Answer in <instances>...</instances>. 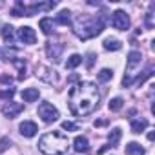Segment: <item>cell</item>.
<instances>
[{
    "label": "cell",
    "instance_id": "cell-1",
    "mask_svg": "<svg viewBox=\"0 0 155 155\" xmlns=\"http://www.w3.org/2000/svg\"><path fill=\"white\" fill-rule=\"evenodd\" d=\"M101 93L93 82H79L69 90L68 104L69 111L77 117H86L99 108Z\"/></svg>",
    "mask_w": 155,
    "mask_h": 155
},
{
    "label": "cell",
    "instance_id": "cell-2",
    "mask_svg": "<svg viewBox=\"0 0 155 155\" xmlns=\"http://www.w3.org/2000/svg\"><path fill=\"white\" fill-rule=\"evenodd\" d=\"M71 26H73V31H75L77 37L82 38V40H88V38L97 37V35L102 33L104 17L102 15L101 17H84V15H81V17L75 18V22H71Z\"/></svg>",
    "mask_w": 155,
    "mask_h": 155
},
{
    "label": "cell",
    "instance_id": "cell-3",
    "mask_svg": "<svg viewBox=\"0 0 155 155\" xmlns=\"http://www.w3.org/2000/svg\"><path fill=\"white\" fill-rule=\"evenodd\" d=\"M68 135L62 131H48L38 140V150L44 155H62L68 151Z\"/></svg>",
    "mask_w": 155,
    "mask_h": 155
},
{
    "label": "cell",
    "instance_id": "cell-4",
    "mask_svg": "<svg viewBox=\"0 0 155 155\" xmlns=\"http://www.w3.org/2000/svg\"><path fill=\"white\" fill-rule=\"evenodd\" d=\"M140 62H142L140 51H130L128 60H126V75H124V79H122V86L124 88H128L133 82V71L140 66Z\"/></svg>",
    "mask_w": 155,
    "mask_h": 155
},
{
    "label": "cell",
    "instance_id": "cell-5",
    "mask_svg": "<svg viewBox=\"0 0 155 155\" xmlns=\"http://www.w3.org/2000/svg\"><path fill=\"white\" fill-rule=\"evenodd\" d=\"M38 117L44 120V122H55L57 119H58V110L53 106V104H49V102H42L40 106H38Z\"/></svg>",
    "mask_w": 155,
    "mask_h": 155
},
{
    "label": "cell",
    "instance_id": "cell-6",
    "mask_svg": "<svg viewBox=\"0 0 155 155\" xmlns=\"http://www.w3.org/2000/svg\"><path fill=\"white\" fill-rule=\"evenodd\" d=\"M111 26L115 29H119V31H126L130 28V17H128V13L122 11V9L113 11L111 13Z\"/></svg>",
    "mask_w": 155,
    "mask_h": 155
},
{
    "label": "cell",
    "instance_id": "cell-7",
    "mask_svg": "<svg viewBox=\"0 0 155 155\" xmlns=\"http://www.w3.org/2000/svg\"><path fill=\"white\" fill-rule=\"evenodd\" d=\"M62 51H64V44H60V42H48V44H46L48 58H51L53 62H58V60H60Z\"/></svg>",
    "mask_w": 155,
    "mask_h": 155
},
{
    "label": "cell",
    "instance_id": "cell-8",
    "mask_svg": "<svg viewBox=\"0 0 155 155\" xmlns=\"http://www.w3.org/2000/svg\"><path fill=\"white\" fill-rule=\"evenodd\" d=\"M18 38H20L24 44H35V42H37L35 29H31L29 26H22V28L18 29Z\"/></svg>",
    "mask_w": 155,
    "mask_h": 155
},
{
    "label": "cell",
    "instance_id": "cell-9",
    "mask_svg": "<svg viewBox=\"0 0 155 155\" xmlns=\"http://www.w3.org/2000/svg\"><path fill=\"white\" fill-rule=\"evenodd\" d=\"M2 111H4V115L6 117H9V119H13V117H17L20 111H24V104H18V102H13V101H9L4 108H2Z\"/></svg>",
    "mask_w": 155,
    "mask_h": 155
},
{
    "label": "cell",
    "instance_id": "cell-10",
    "mask_svg": "<svg viewBox=\"0 0 155 155\" xmlns=\"http://www.w3.org/2000/svg\"><path fill=\"white\" fill-rule=\"evenodd\" d=\"M73 150L79 151V153H88L90 151V142L84 135H77L73 140Z\"/></svg>",
    "mask_w": 155,
    "mask_h": 155
},
{
    "label": "cell",
    "instance_id": "cell-11",
    "mask_svg": "<svg viewBox=\"0 0 155 155\" xmlns=\"http://www.w3.org/2000/svg\"><path fill=\"white\" fill-rule=\"evenodd\" d=\"M18 130H20V133H22L24 137H35V135H37V131H38L37 124H35V122H31V120H24V122H20Z\"/></svg>",
    "mask_w": 155,
    "mask_h": 155
},
{
    "label": "cell",
    "instance_id": "cell-12",
    "mask_svg": "<svg viewBox=\"0 0 155 155\" xmlns=\"http://www.w3.org/2000/svg\"><path fill=\"white\" fill-rule=\"evenodd\" d=\"M38 97H40L38 88H26V90L22 91V99H24V102H35Z\"/></svg>",
    "mask_w": 155,
    "mask_h": 155
},
{
    "label": "cell",
    "instance_id": "cell-13",
    "mask_svg": "<svg viewBox=\"0 0 155 155\" xmlns=\"http://www.w3.org/2000/svg\"><path fill=\"white\" fill-rule=\"evenodd\" d=\"M38 26H40V29H42L44 35H51V33H53V26H55V22H53V18L44 17V18H40Z\"/></svg>",
    "mask_w": 155,
    "mask_h": 155
},
{
    "label": "cell",
    "instance_id": "cell-14",
    "mask_svg": "<svg viewBox=\"0 0 155 155\" xmlns=\"http://www.w3.org/2000/svg\"><path fill=\"white\" fill-rule=\"evenodd\" d=\"M2 38H4V42H6L8 46H11V44H13V40H15V33H13V26H9V24H6V26H2Z\"/></svg>",
    "mask_w": 155,
    "mask_h": 155
},
{
    "label": "cell",
    "instance_id": "cell-15",
    "mask_svg": "<svg viewBox=\"0 0 155 155\" xmlns=\"http://www.w3.org/2000/svg\"><path fill=\"white\" fill-rule=\"evenodd\" d=\"M146 128H148V120H146V119H140V117H139V119H133V120H131V131H133V133H140V131H144Z\"/></svg>",
    "mask_w": 155,
    "mask_h": 155
},
{
    "label": "cell",
    "instance_id": "cell-16",
    "mask_svg": "<svg viewBox=\"0 0 155 155\" xmlns=\"http://www.w3.org/2000/svg\"><path fill=\"white\" fill-rule=\"evenodd\" d=\"M40 71H42V73H37L40 79H44L46 82H57V75H55V71H51L49 68H40Z\"/></svg>",
    "mask_w": 155,
    "mask_h": 155
},
{
    "label": "cell",
    "instance_id": "cell-17",
    "mask_svg": "<svg viewBox=\"0 0 155 155\" xmlns=\"http://www.w3.org/2000/svg\"><path fill=\"white\" fill-rule=\"evenodd\" d=\"M57 24H60V26H71V13L68 9H62L57 15Z\"/></svg>",
    "mask_w": 155,
    "mask_h": 155
},
{
    "label": "cell",
    "instance_id": "cell-18",
    "mask_svg": "<svg viewBox=\"0 0 155 155\" xmlns=\"http://www.w3.org/2000/svg\"><path fill=\"white\" fill-rule=\"evenodd\" d=\"M102 46H104V49H108V51H119V49L122 48L120 40H117V38H106V40L102 42Z\"/></svg>",
    "mask_w": 155,
    "mask_h": 155
},
{
    "label": "cell",
    "instance_id": "cell-19",
    "mask_svg": "<svg viewBox=\"0 0 155 155\" xmlns=\"http://www.w3.org/2000/svg\"><path fill=\"white\" fill-rule=\"evenodd\" d=\"M126 155H144V148L139 142H130L126 146Z\"/></svg>",
    "mask_w": 155,
    "mask_h": 155
},
{
    "label": "cell",
    "instance_id": "cell-20",
    "mask_svg": "<svg viewBox=\"0 0 155 155\" xmlns=\"http://www.w3.org/2000/svg\"><path fill=\"white\" fill-rule=\"evenodd\" d=\"M82 60H84V58H82L81 55H77V53L71 55V57L68 58V62H66V69H75L77 66H81V64H82Z\"/></svg>",
    "mask_w": 155,
    "mask_h": 155
},
{
    "label": "cell",
    "instance_id": "cell-21",
    "mask_svg": "<svg viewBox=\"0 0 155 155\" xmlns=\"http://www.w3.org/2000/svg\"><path fill=\"white\" fill-rule=\"evenodd\" d=\"M97 79H99V82H108V81L113 79V71L108 69V68H104V69H101L97 73Z\"/></svg>",
    "mask_w": 155,
    "mask_h": 155
},
{
    "label": "cell",
    "instance_id": "cell-22",
    "mask_svg": "<svg viewBox=\"0 0 155 155\" xmlns=\"http://www.w3.org/2000/svg\"><path fill=\"white\" fill-rule=\"evenodd\" d=\"M17 57V51L11 49L9 46L8 48H0V58H6V60H15Z\"/></svg>",
    "mask_w": 155,
    "mask_h": 155
},
{
    "label": "cell",
    "instance_id": "cell-23",
    "mask_svg": "<svg viewBox=\"0 0 155 155\" xmlns=\"http://www.w3.org/2000/svg\"><path fill=\"white\" fill-rule=\"evenodd\" d=\"M120 137H122V131L119 130V128H115V130H111L110 131V135H108V139H110V146L113 148L119 140H120Z\"/></svg>",
    "mask_w": 155,
    "mask_h": 155
},
{
    "label": "cell",
    "instance_id": "cell-24",
    "mask_svg": "<svg viewBox=\"0 0 155 155\" xmlns=\"http://www.w3.org/2000/svg\"><path fill=\"white\" fill-rule=\"evenodd\" d=\"M122 106H124V101H122L120 97L111 99V101H110V104H108L110 111H119V110H122Z\"/></svg>",
    "mask_w": 155,
    "mask_h": 155
},
{
    "label": "cell",
    "instance_id": "cell-25",
    "mask_svg": "<svg viewBox=\"0 0 155 155\" xmlns=\"http://www.w3.org/2000/svg\"><path fill=\"white\" fill-rule=\"evenodd\" d=\"M13 62H15V66H17V68H18V71H20L18 79H20V81H24V79H26V62H22V60H17V58H15Z\"/></svg>",
    "mask_w": 155,
    "mask_h": 155
},
{
    "label": "cell",
    "instance_id": "cell-26",
    "mask_svg": "<svg viewBox=\"0 0 155 155\" xmlns=\"http://www.w3.org/2000/svg\"><path fill=\"white\" fill-rule=\"evenodd\" d=\"M62 130L77 131V130H79V124H77V122H71V120H64V122H62Z\"/></svg>",
    "mask_w": 155,
    "mask_h": 155
},
{
    "label": "cell",
    "instance_id": "cell-27",
    "mask_svg": "<svg viewBox=\"0 0 155 155\" xmlns=\"http://www.w3.org/2000/svg\"><path fill=\"white\" fill-rule=\"evenodd\" d=\"M151 73H153V69H148V71H144L140 77H137V81H135V84L137 86H140V84H144V81L146 79H150V77H151Z\"/></svg>",
    "mask_w": 155,
    "mask_h": 155
},
{
    "label": "cell",
    "instance_id": "cell-28",
    "mask_svg": "<svg viewBox=\"0 0 155 155\" xmlns=\"http://www.w3.org/2000/svg\"><path fill=\"white\" fill-rule=\"evenodd\" d=\"M13 95H15V90H13V88H9V90H2V91H0V99H4V101H11Z\"/></svg>",
    "mask_w": 155,
    "mask_h": 155
},
{
    "label": "cell",
    "instance_id": "cell-29",
    "mask_svg": "<svg viewBox=\"0 0 155 155\" xmlns=\"http://www.w3.org/2000/svg\"><path fill=\"white\" fill-rule=\"evenodd\" d=\"M146 28H150V29L153 28V13H151V11L146 15Z\"/></svg>",
    "mask_w": 155,
    "mask_h": 155
},
{
    "label": "cell",
    "instance_id": "cell-30",
    "mask_svg": "<svg viewBox=\"0 0 155 155\" xmlns=\"http://www.w3.org/2000/svg\"><path fill=\"white\" fill-rule=\"evenodd\" d=\"M0 82H2V84H11L13 79H11V77H8V75H2V77H0Z\"/></svg>",
    "mask_w": 155,
    "mask_h": 155
},
{
    "label": "cell",
    "instance_id": "cell-31",
    "mask_svg": "<svg viewBox=\"0 0 155 155\" xmlns=\"http://www.w3.org/2000/svg\"><path fill=\"white\" fill-rule=\"evenodd\" d=\"M93 58H95V55L90 53V55H88V60H86V66H88L90 69H91V66H93Z\"/></svg>",
    "mask_w": 155,
    "mask_h": 155
},
{
    "label": "cell",
    "instance_id": "cell-32",
    "mask_svg": "<svg viewBox=\"0 0 155 155\" xmlns=\"http://www.w3.org/2000/svg\"><path fill=\"white\" fill-rule=\"evenodd\" d=\"M106 124V120H95V126H104Z\"/></svg>",
    "mask_w": 155,
    "mask_h": 155
},
{
    "label": "cell",
    "instance_id": "cell-33",
    "mask_svg": "<svg viewBox=\"0 0 155 155\" xmlns=\"http://www.w3.org/2000/svg\"><path fill=\"white\" fill-rule=\"evenodd\" d=\"M153 139H155V133H153V131H150V133H148V140H153Z\"/></svg>",
    "mask_w": 155,
    "mask_h": 155
}]
</instances>
